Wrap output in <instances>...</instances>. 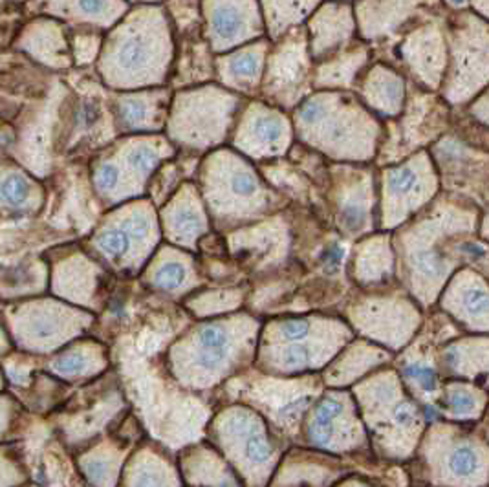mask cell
Returning a JSON list of instances; mask_svg holds the SVG:
<instances>
[{
  "label": "cell",
  "instance_id": "5bb4252c",
  "mask_svg": "<svg viewBox=\"0 0 489 487\" xmlns=\"http://www.w3.org/2000/svg\"><path fill=\"white\" fill-rule=\"evenodd\" d=\"M209 39L215 50H227L263 34L255 0H207Z\"/></svg>",
  "mask_w": 489,
  "mask_h": 487
},
{
  "label": "cell",
  "instance_id": "e0dca14e",
  "mask_svg": "<svg viewBox=\"0 0 489 487\" xmlns=\"http://www.w3.org/2000/svg\"><path fill=\"white\" fill-rule=\"evenodd\" d=\"M447 125V110L429 95H414L407 114L402 117V125L391 145L394 154L391 160L411 154L413 149H418L438 136ZM389 160V162H391Z\"/></svg>",
  "mask_w": 489,
  "mask_h": 487
},
{
  "label": "cell",
  "instance_id": "6da1fadb",
  "mask_svg": "<svg viewBox=\"0 0 489 487\" xmlns=\"http://www.w3.org/2000/svg\"><path fill=\"white\" fill-rule=\"evenodd\" d=\"M297 131L306 144L337 160L374 156L380 127L352 97L323 92L308 97L295 112Z\"/></svg>",
  "mask_w": 489,
  "mask_h": 487
},
{
  "label": "cell",
  "instance_id": "1f68e13d",
  "mask_svg": "<svg viewBox=\"0 0 489 487\" xmlns=\"http://www.w3.org/2000/svg\"><path fill=\"white\" fill-rule=\"evenodd\" d=\"M263 5L270 35L279 39L290 28L299 26L319 5V0H263Z\"/></svg>",
  "mask_w": 489,
  "mask_h": 487
},
{
  "label": "cell",
  "instance_id": "ffe728a7",
  "mask_svg": "<svg viewBox=\"0 0 489 487\" xmlns=\"http://www.w3.org/2000/svg\"><path fill=\"white\" fill-rule=\"evenodd\" d=\"M337 225L348 236H359L371 229L374 187L366 173H348L337 185Z\"/></svg>",
  "mask_w": 489,
  "mask_h": 487
},
{
  "label": "cell",
  "instance_id": "3957f363",
  "mask_svg": "<svg viewBox=\"0 0 489 487\" xmlns=\"http://www.w3.org/2000/svg\"><path fill=\"white\" fill-rule=\"evenodd\" d=\"M343 326L337 321L321 317H297L275 323L268 333V339H272L268 348L272 350V367L284 374L323 367L337 350L323 344H308V341L341 330Z\"/></svg>",
  "mask_w": 489,
  "mask_h": 487
},
{
  "label": "cell",
  "instance_id": "4fadbf2b",
  "mask_svg": "<svg viewBox=\"0 0 489 487\" xmlns=\"http://www.w3.org/2000/svg\"><path fill=\"white\" fill-rule=\"evenodd\" d=\"M445 447H433V467L436 476H442V483H485L489 474V449L471 438L445 434Z\"/></svg>",
  "mask_w": 489,
  "mask_h": 487
},
{
  "label": "cell",
  "instance_id": "74e56055",
  "mask_svg": "<svg viewBox=\"0 0 489 487\" xmlns=\"http://www.w3.org/2000/svg\"><path fill=\"white\" fill-rule=\"evenodd\" d=\"M189 279V270L182 261L169 259L164 261L153 273V283L156 288L165 292H176L185 286Z\"/></svg>",
  "mask_w": 489,
  "mask_h": 487
},
{
  "label": "cell",
  "instance_id": "c3c4849f",
  "mask_svg": "<svg viewBox=\"0 0 489 487\" xmlns=\"http://www.w3.org/2000/svg\"><path fill=\"white\" fill-rule=\"evenodd\" d=\"M0 202H3V194H0Z\"/></svg>",
  "mask_w": 489,
  "mask_h": 487
},
{
  "label": "cell",
  "instance_id": "7402d4cb",
  "mask_svg": "<svg viewBox=\"0 0 489 487\" xmlns=\"http://www.w3.org/2000/svg\"><path fill=\"white\" fill-rule=\"evenodd\" d=\"M429 3L434 0H363L355 8L361 35L371 41L393 35Z\"/></svg>",
  "mask_w": 489,
  "mask_h": 487
},
{
  "label": "cell",
  "instance_id": "7c38bea8",
  "mask_svg": "<svg viewBox=\"0 0 489 487\" xmlns=\"http://www.w3.org/2000/svg\"><path fill=\"white\" fill-rule=\"evenodd\" d=\"M454 68L447 79L444 95L453 103H464L473 97L489 79V30L478 23L474 34L460 32L453 35Z\"/></svg>",
  "mask_w": 489,
  "mask_h": 487
},
{
  "label": "cell",
  "instance_id": "2e32d148",
  "mask_svg": "<svg viewBox=\"0 0 489 487\" xmlns=\"http://www.w3.org/2000/svg\"><path fill=\"white\" fill-rule=\"evenodd\" d=\"M400 57L422 84L436 90L447 66L445 35L434 23L416 28L400 45Z\"/></svg>",
  "mask_w": 489,
  "mask_h": 487
},
{
  "label": "cell",
  "instance_id": "4dcf8cb0",
  "mask_svg": "<svg viewBox=\"0 0 489 487\" xmlns=\"http://www.w3.org/2000/svg\"><path fill=\"white\" fill-rule=\"evenodd\" d=\"M444 367L453 371L456 376L471 378L489 387V355L487 359H480L474 339L456 341L447 346L444 350Z\"/></svg>",
  "mask_w": 489,
  "mask_h": 487
},
{
  "label": "cell",
  "instance_id": "7a4b0ae2",
  "mask_svg": "<svg viewBox=\"0 0 489 487\" xmlns=\"http://www.w3.org/2000/svg\"><path fill=\"white\" fill-rule=\"evenodd\" d=\"M364 420L374 431L378 447L389 456H409L424 429L420 409L402 389L393 373H385L369 383L359 385Z\"/></svg>",
  "mask_w": 489,
  "mask_h": 487
},
{
  "label": "cell",
  "instance_id": "b9f144b4",
  "mask_svg": "<svg viewBox=\"0 0 489 487\" xmlns=\"http://www.w3.org/2000/svg\"><path fill=\"white\" fill-rule=\"evenodd\" d=\"M99 46V39L92 37V35H77L75 37V57L79 63H86L92 61V57L95 55Z\"/></svg>",
  "mask_w": 489,
  "mask_h": 487
},
{
  "label": "cell",
  "instance_id": "5b68a950",
  "mask_svg": "<svg viewBox=\"0 0 489 487\" xmlns=\"http://www.w3.org/2000/svg\"><path fill=\"white\" fill-rule=\"evenodd\" d=\"M436 191L438 178L427 153H418L407 164L384 171V227H396Z\"/></svg>",
  "mask_w": 489,
  "mask_h": 487
},
{
  "label": "cell",
  "instance_id": "bcb514c9",
  "mask_svg": "<svg viewBox=\"0 0 489 487\" xmlns=\"http://www.w3.org/2000/svg\"><path fill=\"white\" fill-rule=\"evenodd\" d=\"M482 236L489 240V214L485 216V220H484V224H482Z\"/></svg>",
  "mask_w": 489,
  "mask_h": 487
},
{
  "label": "cell",
  "instance_id": "cb8c5ba5",
  "mask_svg": "<svg viewBox=\"0 0 489 487\" xmlns=\"http://www.w3.org/2000/svg\"><path fill=\"white\" fill-rule=\"evenodd\" d=\"M366 63H369V48L364 45L343 48L337 54L317 63L312 75V86L350 88L354 86L359 72Z\"/></svg>",
  "mask_w": 489,
  "mask_h": 487
},
{
  "label": "cell",
  "instance_id": "83f0119b",
  "mask_svg": "<svg viewBox=\"0 0 489 487\" xmlns=\"http://www.w3.org/2000/svg\"><path fill=\"white\" fill-rule=\"evenodd\" d=\"M355 279L363 284H380L389 281L394 272V255L385 236H374L361 242L355 252Z\"/></svg>",
  "mask_w": 489,
  "mask_h": 487
},
{
  "label": "cell",
  "instance_id": "8fae6325",
  "mask_svg": "<svg viewBox=\"0 0 489 487\" xmlns=\"http://www.w3.org/2000/svg\"><path fill=\"white\" fill-rule=\"evenodd\" d=\"M350 319L364 335L400 348L418 328L420 312L407 299L384 297L355 306Z\"/></svg>",
  "mask_w": 489,
  "mask_h": 487
},
{
  "label": "cell",
  "instance_id": "f35d334b",
  "mask_svg": "<svg viewBox=\"0 0 489 487\" xmlns=\"http://www.w3.org/2000/svg\"><path fill=\"white\" fill-rule=\"evenodd\" d=\"M124 6L117 5V0H75V14L88 21L110 23L119 17Z\"/></svg>",
  "mask_w": 489,
  "mask_h": 487
},
{
  "label": "cell",
  "instance_id": "d6a6232c",
  "mask_svg": "<svg viewBox=\"0 0 489 487\" xmlns=\"http://www.w3.org/2000/svg\"><path fill=\"white\" fill-rule=\"evenodd\" d=\"M191 196L182 198L165 214L167 231L175 242L191 244L205 229V216L202 213V207L198 205L196 198Z\"/></svg>",
  "mask_w": 489,
  "mask_h": 487
},
{
  "label": "cell",
  "instance_id": "f1b7e54d",
  "mask_svg": "<svg viewBox=\"0 0 489 487\" xmlns=\"http://www.w3.org/2000/svg\"><path fill=\"white\" fill-rule=\"evenodd\" d=\"M165 95L164 92H149L125 95L115 101V112L119 124L129 131H144L160 127V117L164 112Z\"/></svg>",
  "mask_w": 489,
  "mask_h": 487
},
{
  "label": "cell",
  "instance_id": "d4e9b609",
  "mask_svg": "<svg viewBox=\"0 0 489 487\" xmlns=\"http://www.w3.org/2000/svg\"><path fill=\"white\" fill-rule=\"evenodd\" d=\"M266 50V43H255L246 48H240L227 57H222L218 61L222 81L235 90L254 92L263 77Z\"/></svg>",
  "mask_w": 489,
  "mask_h": 487
},
{
  "label": "cell",
  "instance_id": "7dc6e473",
  "mask_svg": "<svg viewBox=\"0 0 489 487\" xmlns=\"http://www.w3.org/2000/svg\"><path fill=\"white\" fill-rule=\"evenodd\" d=\"M447 3H449L451 6H454V8H460V6H464V5L467 3V0H447Z\"/></svg>",
  "mask_w": 489,
  "mask_h": 487
},
{
  "label": "cell",
  "instance_id": "60d3db41",
  "mask_svg": "<svg viewBox=\"0 0 489 487\" xmlns=\"http://www.w3.org/2000/svg\"><path fill=\"white\" fill-rule=\"evenodd\" d=\"M119 169L114 164H103L95 171V187L101 193H112L119 185Z\"/></svg>",
  "mask_w": 489,
  "mask_h": 487
},
{
  "label": "cell",
  "instance_id": "836d02e7",
  "mask_svg": "<svg viewBox=\"0 0 489 487\" xmlns=\"http://www.w3.org/2000/svg\"><path fill=\"white\" fill-rule=\"evenodd\" d=\"M402 378L411 387L414 396L431 405L440 398L442 389L434 364L425 359H409L402 364Z\"/></svg>",
  "mask_w": 489,
  "mask_h": 487
},
{
  "label": "cell",
  "instance_id": "4316f807",
  "mask_svg": "<svg viewBox=\"0 0 489 487\" xmlns=\"http://www.w3.org/2000/svg\"><path fill=\"white\" fill-rule=\"evenodd\" d=\"M125 225L127 227H124V224L117 227H105L94 240L97 250L112 263L127 261L133 253V248L142 244L144 238H149L153 231L151 220H145L138 214L125 218Z\"/></svg>",
  "mask_w": 489,
  "mask_h": 487
},
{
  "label": "cell",
  "instance_id": "ba28073f",
  "mask_svg": "<svg viewBox=\"0 0 489 487\" xmlns=\"http://www.w3.org/2000/svg\"><path fill=\"white\" fill-rule=\"evenodd\" d=\"M255 332L254 321L231 319L200 326L191 335L189 353L193 367L207 378H222L248 348V339Z\"/></svg>",
  "mask_w": 489,
  "mask_h": 487
},
{
  "label": "cell",
  "instance_id": "277c9868",
  "mask_svg": "<svg viewBox=\"0 0 489 487\" xmlns=\"http://www.w3.org/2000/svg\"><path fill=\"white\" fill-rule=\"evenodd\" d=\"M238 99L216 88L182 95L175 106L173 134L187 145L205 147L222 140Z\"/></svg>",
  "mask_w": 489,
  "mask_h": 487
},
{
  "label": "cell",
  "instance_id": "ac0fdd59",
  "mask_svg": "<svg viewBox=\"0 0 489 487\" xmlns=\"http://www.w3.org/2000/svg\"><path fill=\"white\" fill-rule=\"evenodd\" d=\"M442 306L467 330L489 332V286L476 273H458L445 290Z\"/></svg>",
  "mask_w": 489,
  "mask_h": 487
},
{
  "label": "cell",
  "instance_id": "52a82bcc",
  "mask_svg": "<svg viewBox=\"0 0 489 487\" xmlns=\"http://www.w3.org/2000/svg\"><path fill=\"white\" fill-rule=\"evenodd\" d=\"M312 61L306 32L292 28L270 55L264 81L266 95L283 106L297 104L312 86Z\"/></svg>",
  "mask_w": 489,
  "mask_h": 487
},
{
  "label": "cell",
  "instance_id": "484cf974",
  "mask_svg": "<svg viewBox=\"0 0 489 487\" xmlns=\"http://www.w3.org/2000/svg\"><path fill=\"white\" fill-rule=\"evenodd\" d=\"M389 361V353L364 341L352 343L339 359L332 363V367L324 374V382L332 387L348 385L354 380L366 374V371L376 369Z\"/></svg>",
  "mask_w": 489,
  "mask_h": 487
},
{
  "label": "cell",
  "instance_id": "f6af8a7d",
  "mask_svg": "<svg viewBox=\"0 0 489 487\" xmlns=\"http://www.w3.org/2000/svg\"><path fill=\"white\" fill-rule=\"evenodd\" d=\"M473 5H476V8L489 17V0H473Z\"/></svg>",
  "mask_w": 489,
  "mask_h": 487
},
{
  "label": "cell",
  "instance_id": "e575fe53",
  "mask_svg": "<svg viewBox=\"0 0 489 487\" xmlns=\"http://www.w3.org/2000/svg\"><path fill=\"white\" fill-rule=\"evenodd\" d=\"M95 357L88 348H75L54 359L52 371L61 378H81L95 367Z\"/></svg>",
  "mask_w": 489,
  "mask_h": 487
},
{
  "label": "cell",
  "instance_id": "d590c367",
  "mask_svg": "<svg viewBox=\"0 0 489 487\" xmlns=\"http://www.w3.org/2000/svg\"><path fill=\"white\" fill-rule=\"evenodd\" d=\"M162 158V145L155 142H136L129 147L125 162L135 171V174H138L140 178H147L156 169Z\"/></svg>",
  "mask_w": 489,
  "mask_h": 487
},
{
  "label": "cell",
  "instance_id": "f546056e",
  "mask_svg": "<svg viewBox=\"0 0 489 487\" xmlns=\"http://www.w3.org/2000/svg\"><path fill=\"white\" fill-rule=\"evenodd\" d=\"M440 400L444 402V412L447 418L456 422H473L478 420L485 409L487 396L480 387L469 383H449Z\"/></svg>",
  "mask_w": 489,
  "mask_h": 487
},
{
  "label": "cell",
  "instance_id": "ab89813d",
  "mask_svg": "<svg viewBox=\"0 0 489 487\" xmlns=\"http://www.w3.org/2000/svg\"><path fill=\"white\" fill-rule=\"evenodd\" d=\"M55 308H48L46 312L37 310L39 315L32 317V328H30V337L35 341L34 344L39 346H54V339L61 333H65V330H57V317L52 315Z\"/></svg>",
  "mask_w": 489,
  "mask_h": 487
},
{
  "label": "cell",
  "instance_id": "30bf717a",
  "mask_svg": "<svg viewBox=\"0 0 489 487\" xmlns=\"http://www.w3.org/2000/svg\"><path fill=\"white\" fill-rule=\"evenodd\" d=\"M115 48H112L106 55V66L110 68V75L115 77L119 72V79L115 84H136L153 81L151 77L164 70V59L160 55L165 54L167 35L165 28L162 32H124L117 34Z\"/></svg>",
  "mask_w": 489,
  "mask_h": 487
},
{
  "label": "cell",
  "instance_id": "8d00e7d4",
  "mask_svg": "<svg viewBox=\"0 0 489 487\" xmlns=\"http://www.w3.org/2000/svg\"><path fill=\"white\" fill-rule=\"evenodd\" d=\"M0 194H3L5 204L21 209L32 202L34 189L23 174L10 173L3 180H0Z\"/></svg>",
  "mask_w": 489,
  "mask_h": 487
},
{
  "label": "cell",
  "instance_id": "8992f818",
  "mask_svg": "<svg viewBox=\"0 0 489 487\" xmlns=\"http://www.w3.org/2000/svg\"><path fill=\"white\" fill-rule=\"evenodd\" d=\"M306 436L312 447L330 452H348L364 443L357 407L348 393L330 391L310 411Z\"/></svg>",
  "mask_w": 489,
  "mask_h": 487
},
{
  "label": "cell",
  "instance_id": "7bdbcfd3",
  "mask_svg": "<svg viewBox=\"0 0 489 487\" xmlns=\"http://www.w3.org/2000/svg\"><path fill=\"white\" fill-rule=\"evenodd\" d=\"M343 259H344V248L339 246V244H334V246L328 248L324 252V255H323V266H324L326 272L334 273V272L339 270Z\"/></svg>",
  "mask_w": 489,
  "mask_h": 487
},
{
  "label": "cell",
  "instance_id": "ee69618b",
  "mask_svg": "<svg viewBox=\"0 0 489 487\" xmlns=\"http://www.w3.org/2000/svg\"><path fill=\"white\" fill-rule=\"evenodd\" d=\"M473 115H476L480 121H484L485 125H489V92L484 99H480L476 104H473L471 108Z\"/></svg>",
  "mask_w": 489,
  "mask_h": 487
},
{
  "label": "cell",
  "instance_id": "d6986e66",
  "mask_svg": "<svg viewBox=\"0 0 489 487\" xmlns=\"http://www.w3.org/2000/svg\"><path fill=\"white\" fill-rule=\"evenodd\" d=\"M227 167L220 171L222 198L213 200L216 207L227 209V213H261L270 205V194L263 187L261 180L242 164V160L227 156Z\"/></svg>",
  "mask_w": 489,
  "mask_h": 487
},
{
  "label": "cell",
  "instance_id": "44dd1931",
  "mask_svg": "<svg viewBox=\"0 0 489 487\" xmlns=\"http://www.w3.org/2000/svg\"><path fill=\"white\" fill-rule=\"evenodd\" d=\"M308 28L310 55L319 63L350 45L355 32L352 8L343 3H328L310 19Z\"/></svg>",
  "mask_w": 489,
  "mask_h": 487
},
{
  "label": "cell",
  "instance_id": "9c48e42d",
  "mask_svg": "<svg viewBox=\"0 0 489 487\" xmlns=\"http://www.w3.org/2000/svg\"><path fill=\"white\" fill-rule=\"evenodd\" d=\"M225 416L220 432L224 451L244 472L266 476L277 462V451L261 418L242 409H233Z\"/></svg>",
  "mask_w": 489,
  "mask_h": 487
},
{
  "label": "cell",
  "instance_id": "9a60e30c",
  "mask_svg": "<svg viewBox=\"0 0 489 487\" xmlns=\"http://www.w3.org/2000/svg\"><path fill=\"white\" fill-rule=\"evenodd\" d=\"M292 142V129L284 114L254 104L244 117L236 134V145L255 158L284 154Z\"/></svg>",
  "mask_w": 489,
  "mask_h": 487
},
{
  "label": "cell",
  "instance_id": "603a6c76",
  "mask_svg": "<svg viewBox=\"0 0 489 487\" xmlns=\"http://www.w3.org/2000/svg\"><path fill=\"white\" fill-rule=\"evenodd\" d=\"M361 95L374 112L394 117L402 114L405 104V81L393 68L376 65L363 79Z\"/></svg>",
  "mask_w": 489,
  "mask_h": 487
}]
</instances>
